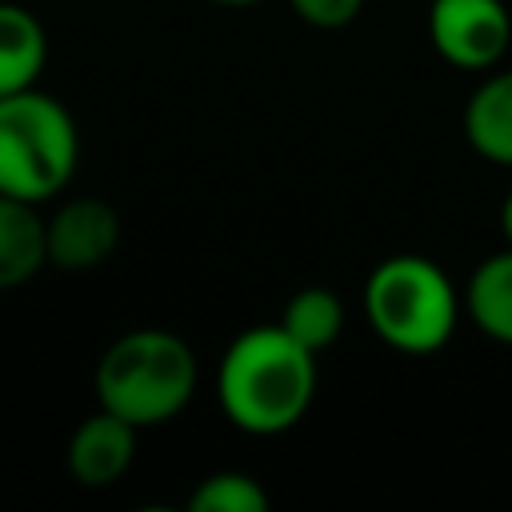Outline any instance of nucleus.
Segmentation results:
<instances>
[{"label":"nucleus","instance_id":"f257e3e1","mask_svg":"<svg viewBox=\"0 0 512 512\" xmlns=\"http://www.w3.org/2000/svg\"><path fill=\"white\" fill-rule=\"evenodd\" d=\"M316 352L284 324H252L228 340L216 364V400L244 436L292 432L316 400Z\"/></svg>","mask_w":512,"mask_h":512},{"label":"nucleus","instance_id":"f03ea898","mask_svg":"<svg viewBox=\"0 0 512 512\" xmlns=\"http://www.w3.org/2000/svg\"><path fill=\"white\" fill-rule=\"evenodd\" d=\"M96 404L136 428L176 420L200 384L196 352L168 328H132L96 360Z\"/></svg>","mask_w":512,"mask_h":512},{"label":"nucleus","instance_id":"7ed1b4c3","mask_svg":"<svg viewBox=\"0 0 512 512\" xmlns=\"http://www.w3.org/2000/svg\"><path fill=\"white\" fill-rule=\"evenodd\" d=\"M464 292L420 252L384 256L364 280V316L400 356H436L460 328Z\"/></svg>","mask_w":512,"mask_h":512},{"label":"nucleus","instance_id":"20e7f679","mask_svg":"<svg viewBox=\"0 0 512 512\" xmlns=\"http://www.w3.org/2000/svg\"><path fill=\"white\" fill-rule=\"evenodd\" d=\"M80 168V128L72 112L40 88L0 96V192L48 204Z\"/></svg>","mask_w":512,"mask_h":512},{"label":"nucleus","instance_id":"39448f33","mask_svg":"<svg viewBox=\"0 0 512 512\" xmlns=\"http://www.w3.org/2000/svg\"><path fill=\"white\" fill-rule=\"evenodd\" d=\"M428 40L460 72H492L512 48V12L504 0H432Z\"/></svg>","mask_w":512,"mask_h":512},{"label":"nucleus","instance_id":"423d86ee","mask_svg":"<svg viewBox=\"0 0 512 512\" xmlns=\"http://www.w3.org/2000/svg\"><path fill=\"white\" fill-rule=\"evenodd\" d=\"M44 224H48V264L64 272L100 268L120 248V212L100 196H72Z\"/></svg>","mask_w":512,"mask_h":512},{"label":"nucleus","instance_id":"0eeeda50","mask_svg":"<svg viewBox=\"0 0 512 512\" xmlns=\"http://www.w3.org/2000/svg\"><path fill=\"white\" fill-rule=\"evenodd\" d=\"M136 436H140L136 424H128L108 408H96L68 436V448H64L68 476L80 488H108L124 480V472L136 460Z\"/></svg>","mask_w":512,"mask_h":512},{"label":"nucleus","instance_id":"6e6552de","mask_svg":"<svg viewBox=\"0 0 512 512\" xmlns=\"http://www.w3.org/2000/svg\"><path fill=\"white\" fill-rule=\"evenodd\" d=\"M464 140L480 160L512 168V68H492L476 84L464 104Z\"/></svg>","mask_w":512,"mask_h":512},{"label":"nucleus","instance_id":"1a4fd4ad","mask_svg":"<svg viewBox=\"0 0 512 512\" xmlns=\"http://www.w3.org/2000/svg\"><path fill=\"white\" fill-rule=\"evenodd\" d=\"M48 264V224L40 204L0 192V292L28 284Z\"/></svg>","mask_w":512,"mask_h":512},{"label":"nucleus","instance_id":"9d476101","mask_svg":"<svg viewBox=\"0 0 512 512\" xmlns=\"http://www.w3.org/2000/svg\"><path fill=\"white\" fill-rule=\"evenodd\" d=\"M48 64V32L40 16L16 0H0V96L36 88Z\"/></svg>","mask_w":512,"mask_h":512},{"label":"nucleus","instance_id":"9b49d317","mask_svg":"<svg viewBox=\"0 0 512 512\" xmlns=\"http://www.w3.org/2000/svg\"><path fill=\"white\" fill-rule=\"evenodd\" d=\"M464 316L480 336L512 348V244L472 268L464 284Z\"/></svg>","mask_w":512,"mask_h":512},{"label":"nucleus","instance_id":"f8f14e48","mask_svg":"<svg viewBox=\"0 0 512 512\" xmlns=\"http://www.w3.org/2000/svg\"><path fill=\"white\" fill-rule=\"evenodd\" d=\"M280 324H284L304 348H312V352L320 356V352L332 348V344L340 340V332H344V304H340V296H336L332 288L308 284V288H296V292L288 296Z\"/></svg>","mask_w":512,"mask_h":512},{"label":"nucleus","instance_id":"ddd939ff","mask_svg":"<svg viewBox=\"0 0 512 512\" xmlns=\"http://www.w3.org/2000/svg\"><path fill=\"white\" fill-rule=\"evenodd\" d=\"M188 508L192 512H264L268 488L240 468H220V472H208L204 480H196Z\"/></svg>","mask_w":512,"mask_h":512},{"label":"nucleus","instance_id":"4468645a","mask_svg":"<svg viewBox=\"0 0 512 512\" xmlns=\"http://www.w3.org/2000/svg\"><path fill=\"white\" fill-rule=\"evenodd\" d=\"M284 4L292 8L296 20H304L308 28H320V32L348 28L364 12V0H284Z\"/></svg>","mask_w":512,"mask_h":512},{"label":"nucleus","instance_id":"2eb2a0df","mask_svg":"<svg viewBox=\"0 0 512 512\" xmlns=\"http://www.w3.org/2000/svg\"><path fill=\"white\" fill-rule=\"evenodd\" d=\"M500 232H504V244H512V188L500 200Z\"/></svg>","mask_w":512,"mask_h":512},{"label":"nucleus","instance_id":"dca6fc26","mask_svg":"<svg viewBox=\"0 0 512 512\" xmlns=\"http://www.w3.org/2000/svg\"><path fill=\"white\" fill-rule=\"evenodd\" d=\"M208 4H216V8H256L264 0H208Z\"/></svg>","mask_w":512,"mask_h":512},{"label":"nucleus","instance_id":"f3484780","mask_svg":"<svg viewBox=\"0 0 512 512\" xmlns=\"http://www.w3.org/2000/svg\"><path fill=\"white\" fill-rule=\"evenodd\" d=\"M508 56H512V48H508Z\"/></svg>","mask_w":512,"mask_h":512}]
</instances>
